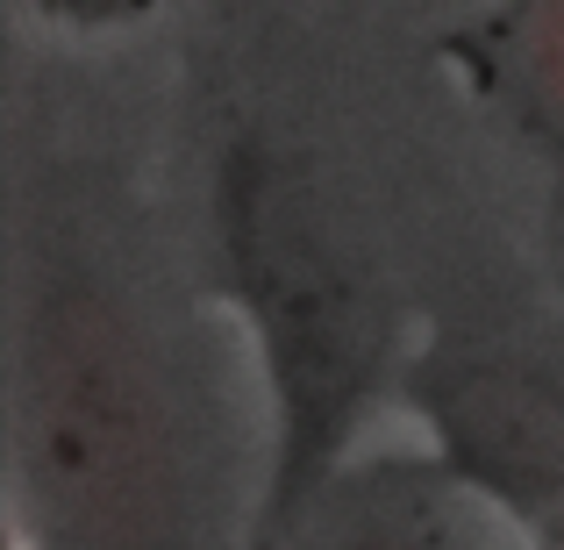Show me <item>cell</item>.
I'll list each match as a JSON object with an SVG mask.
<instances>
[{"instance_id": "6da1fadb", "label": "cell", "mask_w": 564, "mask_h": 550, "mask_svg": "<svg viewBox=\"0 0 564 550\" xmlns=\"http://www.w3.org/2000/svg\"><path fill=\"white\" fill-rule=\"evenodd\" d=\"M221 265L272 386V479L258 529L279 550L307 529L336 451L372 400L386 315L329 201L272 151H236L221 172Z\"/></svg>"}, {"instance_id": "7a4b0ae2", "label": "cell", "mask_w": 564, "mask_h": 550, "mask_svg": "<svg viewBox=\"0 0 564 550\" xmlns=\"http://www.w3.org/2000/svg\"><path fill=\"white\" fill-rule=\"evenodd\" d=\"M22 529L36 550H165L180 508V451L122 301L65 279L22 330L14 386Z\"/></svg>"}, {"instance_id": "3957f363", "label": "cell", "mask_w": 564, "mask_h": 550, "mask_svg": "<svg viewBox=\"0 0 564 550\" xmlns=\"http://www.w3.org/2000/svg\"><path fill=\"white\" fill-rule=\"evenodd\" d=\"M307 550H443V529L429 508H400V500H358L344 522H329Z\"/></svg>"}, {"instance_id": "277c9868", "label": "cell", "mask_w": 564, "mask_h": 550, "mask_svg": "<svg viewBox=\"0 0 564 550\" xmlns=\"http://www.w3.org/2000/svg\"><path fill=\"white\" fill-rule=\"evenodd\" d=\"M551 550H564V529H557V543H551Z\"/></svg>"}]
</instances>
